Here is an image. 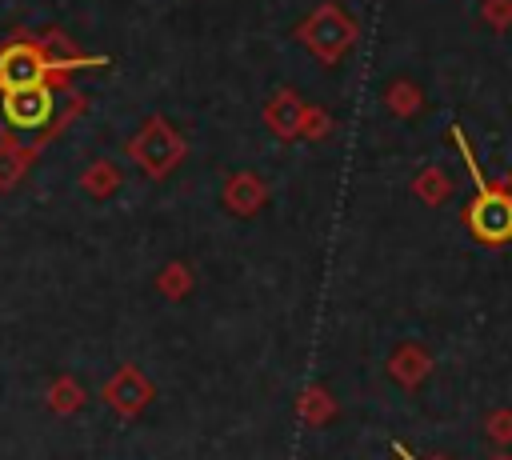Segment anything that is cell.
<instances>
[{
    "instance_id": "obj_9",
    "label": "cell",
    "mask_w": 512,
    "mask_h": 460,
    "mask_svg": "<svg viewBox=\"0 0 512 460\" xmlns=\"http://www.w3.org/2000/svg\"><path fill=\"white\" fill-rule=\"evenodd\" d=\"M488 432L500 436V440H512V412H496V416L488 420Z\"/></svg>"
},
{
    "instance_id": "obj_2",
    "label": "cell",
    "mask_w": 512,
    "mask_h": 460,
    "mask_svg": "<svg viewBox=\"0 0 512 460\" xmlns=\"http://www.w3.org/2000/svg\"><path fill=\"white\" fill-rule=\"evenodd\" d=\"M300 36H304L324 60H336V56L348 48V40H352V20H348L340 8L320 4V8L308 16V24L300 28Z\"/></svg>"
},
{
    "instance_id": "obj_4",
    "label": "cell",
    "mask_w": 512,
    "mask_h": 460,
    "mask_svg": "<svg viewBox=\"0 0 512 460\" xmlns=\"http://www.w3.org/2000/svg\"><path fill=\"white\" fill-rule=\"evenodd\" d=\"M4 116L16 128H44L52 120V92L44 84L32 88H4Z\"/></svg>"
},
{
    "instance_id": "obj_3",
    "label": "cell",
    "mask_w": 512,
    "mask_h": 460,
    "mask_svg": "<svg viewBox=\"0 0 512 460\" xmlns=\"http://www.w3.org/2000/svg\"><path fill=\"white\" fill-rule=\"evenodd\" d=\"M48 56L36 44H8L0 48V88H32L48 72Z\"/></svg>"
},
{
    "instance_id": "obj_6",
    "label": "cell",
    "mask_w": 512,
    "mask_h": 460,
    "mask_svg": "<svg viewBox=\"0 0 512 460\" xmlns=\"http://www.w3.org/2000/svg\"><path fill=\"white\" fill-rule=\"evenodd\" d=\"M424 368H428V360H424L416 348H404V352H396V360H392V376H400V380H408V384H412Z\"/></svg>"
},
{
    "instance_id": "obj_8",
    "label": "cell",
    "mask_w": 512,
    "mask_h": 460,
    "mask_svg": "<svg viewBox=\"0 0 512 460\" xmlns=\"http://www.w3.org/2000/svg\"><path fill=\"white\" fill-rule=\"evenodd\" d=\"M484 16L492 24H512V0H488L484 4Z\"/></svg>"
},
{
    "instance_id": "obj_5",
    "label": "cell",
    "mask_w": 512,
    "mask_h": 460,
    "mask_svg": "<svg viewBox=\"0 0 512 460\" xmlns=\"http://www.w3.org/2000/svg\"><path fill=\"white\" fill-rule=\"evenodd\" d=\"M268 124H276L280 136H296L304 128V104H296L288 92L268 108Z\"/></svg>"
},
{
    "instance_id": "obj_7",
    "label": "cell",
    "mask_w": 512,
    "mask_h": 460,
    "mask_svg": "<svg viewBox=\"0 0 512 460\" xmlns=\"http://www.w3.org/2000/svg\"><path fill=\"white\" fill-rule=\"evenodd\" d=\"M228 204L232 208H240V212H252L256 204H260V188L244 176V180H232V188H228Z\"/></svg>"
},
{
    "instance_id": "obj_1",
    "label": "cell",
    "mask_w": 512,
    "mask_h": 460,
    "mask_svg": "<svg viewBox=\"0 0 512 460\" xmlns=\"http://www.w3.org/2000/svg\"><path fill=\"white\" fill-rule=\"evenodd\" d=\"M452 136H456V148H460V156H464V168H468V176H472V184H476V196H472V204H468V212H464L472 236H476V240H488V244L512 240V196L500 192V188L492 192V188L484 184L476 160H472V148H468L464 132L456 128Z\"/></svg>"
},
{
    "instance_id": "obj_10",
    "label": "cell",
    "mask_w": 512,
    "mask_h": 460,
    "mask_svg": "<svg viewBox=\"0 0 512 460\" xmlns=\"http://www.w3.org/2000/svg\"><path fill=\"white\" fill-rule=\"evenodd\" d=\"M396 456H400V460H416V456H412L408 448H400V444H396Z\"/></svg>"
},
{
    "instance_id": "obj_11",
    "label": "cell",
    "mask_w": 512,
    "mask_h": 460,
    "mask_svg": "<svg viewBox=\"0 0 512 460\" xmlns=\"http://www.w3.org/2000/svg\"><path fill=\"white\" fill-rule=\"evenodd\" d=\"M492 460H512V456H492Z\"/></svg>"
}]
</instances>
